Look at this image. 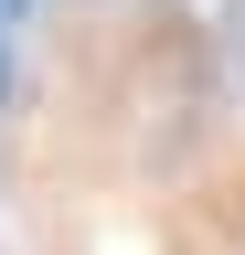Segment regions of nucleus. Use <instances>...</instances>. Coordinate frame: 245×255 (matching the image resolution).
<instances>
[]
</instances>
